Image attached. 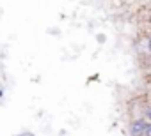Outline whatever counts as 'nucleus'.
<instances>
[{"label":"nucleus","instance_id":"obj_2","mask_svg":"<svg viewBox=\"0 0 151 136\" xmlns=\"http://www.w3.org/2000/svg\"><path fill=\"white\" fill-rule=\"evenodd\" d=\"M146 136H151V124L147 125V131H146Z\"/></svg>","mask_w":151,"mask_h":136},{"label":"nucleus","instance_id":"obj_3","mask_svg":"<svg viewBox=\"0 0 151 136\" xmlns=\"http://www.w3.org/2000/svg\"><path fill=\"white\" fill-rule=\"evenodd\" d=\"M147 117H149V118H151V108H149V110H147Z\"/></svg>","mask_w":151,"mask_h":136},{"label":"nucleus","instance_id":"obj_4","mask_svg":"<svg viewBox=\"0 0 151 136\" xmlns=\"http://www.w3.org/2000/svg\"><path fill=\"white\" fill-rule=\"evenodd\" d=\"M149 51H151V41H149Z\"/></svg>","mask_w":151,"mask_h":136},{"label":"nucleus","instance_id":"obj_1","mask_svg":"<svg viewBox=\"0 0 151 136\" xmlns=\"http://www.w3.org/2000/svg\"><path fill=\"white\" fill-rule=\"evenodd\" d=\"M146 131H147V124H146L144 120L133 122V125H132V134H133V136H140L142 132L146 134Z\"/></svg>","mask_w":151,"mask_h":136}]
</instances>
